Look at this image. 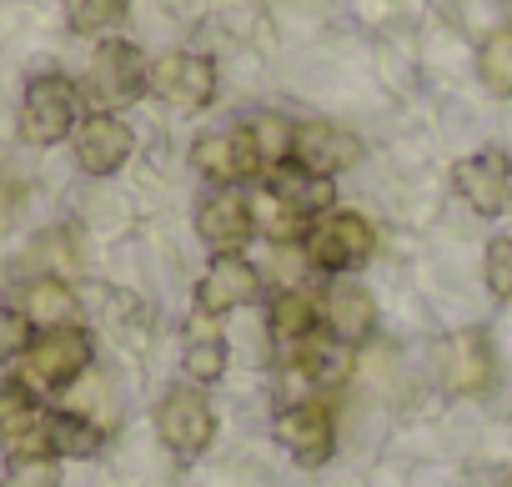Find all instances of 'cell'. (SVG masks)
<instances>
[{
	"instance_id": "obj_14",
	"label": "cell",
	"mask_w": 512,
	"mask_h": 487,
	"mask_svg": "<svg viewBox=\"0 0 512 487\" xmlns=\"http://www.w3.org/2000/svg\"><path fill=\"white\" fill-rule=\"evenodd\" d=\"M136 151V136L121 116H106V111H91L81 126H76V166L86 176H116Z\"/></svg>"
},
{
	"instance_id": "obj_29",
	"label": "cell",
	"mask_w": 512,
	"mask_h": 487,
	"mask_svg": "<svg viewBox=\"0 0 512 487\" xmlns=\"http://www.w3.org/2000/svg\"><path fill=\"white\" fill-rule=\"evenodd\" d=\"M502 487H512V472H507V477H502Z\"/></svg>"
},
{
	"instance_id": "obj_18",
	"label": "cell",
	"mask_w": 512,
	"mask_h": 487,
	"mask_svg": "<svg viewBox=\"0 0 512 487\" xmlns=\"http://www.w3.org/2000/svg\"><path fill=\"white\" fill-rule=\"evenodd\" d=\"M181 352H186L181 362H186L191 382H221L226 377V337H221V322L211 312L196 307V317L181 332Z\"/></svg>"
},
{
	"instance_id": "obj_28",
	"label": "cell",
	"mask_w": 512,
	"mask_h": 487,
	"mask_svg": "<svg viewBox=\"0 0 512 487\" xmlns=\"http://www.w3.org/2000/svg\"><path fill=\"white\" fill-rule=\"evenodd\" d=\"M31 337H36V327H31L16 307H0V362L21 357V352L31 347Z\"/></svg>"
},
{
	"instance_id": "obj_7",
	"label": "cell",
	"mask_w": 512,
	"mask_h": 487,
	"mask_svg": "<svg viewBox=\"0 0 512 487\" xmlns=\"http://www.w3.org/2000/svg\"><path fill=\"white\" fill-rule=\"evenodd\" d=\"M347 352H352V347H342V342L327 337V332H312L307 342H297L292 352H282V357H287V387H292V397L307 402L312 392L342 387L347 372H352V357H347Z\"/></svg>"
},
{
	"instance_id": "obj_2",
	"label": "cell",
	"mask_w": 512,
	"mask_h": 487,
	"mask_svg": "<svg viewBox=\"0 0 512 487\" xmlns=\"http://www.w3.org/2000/svg\"><path fill=\"white\" fill-rule=\"evenodd\" d=\"M91 372V337L81 327H46L21 352V382L31 392H66Z\"/></svg>"
},
{
	"instance_id": "obj_24",
	"label": "cell",
	"mask_w": 512,
	"mask_h": 487,
	"mask_svg": "<svg viewBox=\"0 0 512 487\" xmlns=\"http://www.w3.org/2000/svg\"><path fill=\"white\" fill-rule=\"evenodd\" d=\"M477 71H482V86L492 96H512V26L492 31L477 51Z\"/></svg>"
},
{
	"instance_id": "obj_16",
	"label": "cell",
	"mask_w": 512,
	"mask_h": 487,
	"mask_svg": "<svg viewBox=\"0 0 512 487\" xmlns=\"http://www.w3.org/2000/svg\"><path fill=\"white\" fill-rule=\"evenodd\" d=\"M317 317H322L327 337H337L342 347H357L377 327V302H372V292L362 282H332L322 292V302H317Z\"/></svg>"
},
{
	"instance_id": "obj_27",
	"label": "cell",
	"mask_w": 512,
	"mask_h": 487,
	"mask_svg": "<svg viewBox=\"0 0 512 487\" xmlns=\"http://www.w3.org/2000/svg\"><path fill=\"white\" fill-rule=\"evenodd\" d=\"M482 277L492 287V297L512 302V236H497L487 247V262H482Z\"/></svg>"
},
{
	"instance_id": "obj_9",
	"label": "cell",
	"mask_w": 512,
	"mask_h": 487,
	"mask_svg": "<svg viewBox=\"0 0 512 487\" xmlns=\"http://www.w3.org/2000/svg\"><path fill=\"white\" fill-rule=\"evenodd\" d=\"M357 161H362V141L337 121H302L292 136V166H302L307 176L332 181L337 171H347Z\"/></svg>"
},
{
	"instance_id": "obj_21",
	"label": "cell",
	"mask_w": 512,
	"mask_h": 487,
	"mask_svg": "<svg viewBox=\"0 0 512 487\" xmlns=\"http://www.w3.org/2000/svg\"><path fill=\"white\" fill-rule=\"evenodd\" d=\"M51 457L61 462V457H96L101 452V427L96 422H86V417H76V412H51Z\"/></svg>"
},
{
	"instance_id": "obj_23",
	"label": "cell",
	"mask_w": 512,
	"mask_h": 487,
	"mask_svg": "<svg viewBox=\"0 0 512 487\" xmlns=\"http://www.w3.org/2000/svg\"><path fill=\"white\" fill-rule=\"evenodd\" d=\"M246 136H251V146H256V156H262V166L267 171H277V166H287L292 161V136H297V126L287 121V116H256V121H246Z\"/></svg>"
},
{
	"instance_id": "obj_10",
	"label": "cell",
	"mask_w": 512,
	"mask_h": 487,
	"mask_svg": "<svg viewBox=\"0 0 512 487\" xmlns=\"http://www.w3.org/2000/svg\"><path fill=\"white\" fill-rule=\"evenodd\" d=\"M437 372H442V387L452 397H477L492 387V372H497V357H492V342L482 332H452L437 342Z\"/></svg>"
},
{
	"instance_id": "obj_20",
	"label": "cell",
	"mask_w": 512,
	"mask_h": 487,
	"mask_svg": "<svg viewBox=\"0 0 512 487\" xmlns=\"http://www.w3.org/2000/svg\"><path fill=\"white\" fill-rule=\"evenodd\" d=\"M272 337L282 342V352H292L297 342H307L312 332H317V302L307 297V292H282L277 302H272Z\"/></svg>"
},
{
	"instance_id": "obj_5",
	"label": "cell",
	"mask_w": 512,
	"mask_h": 487,
	"mask_svg": "<svg viewBox=\"0 0 512 487\" xmlns=\"http://www.w3.org/2000/svg\"><path fill=\"white\" fill-rule=\"evenodd\" d=\"M146 91L171 111H201L216 101V61L196 51H166L151 61Z\"/></svg>"
},
{
	"instance_id": "obj_11",
	"label": "cell",
	"mask_w": 512,
	"mask_h": 487,
	"mask_svg": "<svg viewBox=\"0 0 512 487\" xmlns=\"http://www.w3.org/2000/svg\"><path fill=\"white\" fill-rule=\"evenodd\" d=\"M452 186L457 196L477 211V216H502L512 206V161L502 151H477L462 156L452 166Z\"/></svg>"
},
{
	"instance_id": "obj_12",
	"label": "cell",
	"mask_w": 512,
	"mask_h": 487,
	"mask_svg": "<svg viewBox=\"0 0 512 487\" xmlns=\"http://www.w3.org/2000/svg\"><path fill=\"white\" fill-rule=\"evenodd\" d=\"M277 437L282 447L302 462V467H322L337 447V422H332V407L322 397H307V402H292L282 417H277Z\"/></svg>"
},
{
	"instance_id": "obj_19",
	"label": "cell",
	"mask_w": 512,
	"mask_h": 487,
	"mask_svg": "<svg viewBox=\"0 0 512 487\" xmlns=\"http://www.w3.org/2000/svg\"><path fill=\"white\" fill-rule=\"evenodd\" d=\"M251 221H256V236H267V241H277V247H287V241H302L307 236V226H312V216L307 211H297L272 181L251 196Z\"/></svg>"
},
{
	"instance_id": "obj_4",
	"label": "cell",
	"mask_w": 512,
	"mask_h": 487,
	"mask_svg": "<svg viewBox=\"0 0 512 487\" xmlns=\"http://www.w3.org/2000/svg\"><path fill=\"white\" fill-rule=\"evenodd\" d=\"M372 247H377V231H372V221L357 216V211H327V216H317V221L307 226V236H302L307 262L322 267V272H357V267H367Z\"/></svg>"
},
{
	"instance_id": "obj_15",
	"label": "cell",
	"mask_w": 512,
	"mask_h": 487,
	"mask_svg": "<svg viewBox=\"0 0 512 487\" xmlns=\"http://www.w3.org/2000/svg\"><path fill=\"white\" fill-rule=\"evenodd\" d=\"M196 231H201V241L216 252V257H231V252H241L246 241L256 236V221H251V196H236V191H211L206 201H201V211H196Z\"/></svg>"
},
{
	"instance_id": "obj_17",
	"label": "cell",
	"mask_w": 512,
	"mask_h": 487,
	"mask_svg": "<svg viewBox=\"0 0 512 487\" xmlns=\"http://www.w3.org/2000/svg\"><path fill=\"white\" fill-rule=\"evenodd\" d=\"M16 312H21L36 332H46V327H76L81 302H76V292H71L61 277H31V282L16 292Z\"/></svg>"
},
{
	"instance_id": "obj_1",
	"label": "cell",
	"mask_w": 512,
	"mask_h": 487,
	"mask_svg": "<svg viewBox=\"0 0 512 487\" xmlns=\"http://www.w3.org/2000/svg\"><path fill=\"white\" fill-rule=\"evenodd\" d=\"M146 76H151V61L141 56V46L111 36V41L96 46V56H91V66H86L81 101H91V111L116 116L121 106H131V101L146 96Z\"/></svg>"
},
{
	"instance_id": "obj_22",
	"label": "cell",
	"mask_w": 512,
	"mask_h": 487,
	"mask_svg": "<svg viewBox=\"0 0 512 487\" xmlns=\"http://www.w3.org/2000/svg\"><path fill=\"white\" fill-rule=\"evenodd\" d=\"M66 6V26L76 36H106L131 16V0H61Z\"/></svg>"
},
{
	"instance_id": "obj_13",
	"label": "cell",
	"mask_w": 512,
	"mask_h": 487,
	"mask_svg": "<svg viewBox=\"0 0 512 487\" xmlns=\"http://www.w3.org/2000/svg\"><path fill=\"white\" fill-rule=\"evenodd\" d=\"M256 297H262V272H256L241 252L211 257L206 277L196 282V307L211 312V317H226V312H236V307H251Z\"/></svg>"
},
{
	"instance_id": "obj_8",
	"label": "cell",
	"mask_w": 512,
	"mask_h": 487,
	"mask_svg": "<svg viewBox=\"0 0 512 487\" xmlns=\"http://www.w3.org/2000/svg\"><path fill=\"white\" fill-rule=\"evenodd\" d=\"M191 161H196V171H201L206 181H216V186H226V191H236L241 181H256V176L267 171L262 156H256V146H251V136H246V126L196 136Z\"/></svg>"
},
{
	"instance_id": "obj_25",
	"label": "cell",
	"mask_w": 512,
	"mask_h": 487,
	"mask_svg": "<svg viewBox=\"0 0 512 487\" xmlns=\"http://www.w3.org/2000/svg\"><path fill=\"white\" fill-rule=\"evenodd\" d=\"M0 487H61V462L56 457H11Z\"/></svg>"
},
{
	"instance_id": "obj_3",
	"label": "cell",
	"mask_w": 512,
	"mask_h": 487,
	"mask_svg": "<svg viewBox=\"0 0 512 487\" xmlns=\"http://www.w3.org/2000/svg\"><path fill=\"white\" fill-rule=\"evenodd\" d=\"M81 126V86L71 76H36L21 96V136L31 146H56Z\"/></svg>"
},
{
	"instance_id": "obj_6",
	"label": "cell",
	"mask_w": 512,
	"mask_h": 487,
	"mask_svg": "<svg viewBox=\"0 0 512 487\" xmlns=\"http://www.w3.org/2000/svg\"><path fill=\"white\" fill-rule=\"evenodd\" d=\"M156 427H161V442H166L176 457H196V452H206L211 437H216V412H211V402H206L191 382H181V387H171V392L161 397Z\"/></svg>"
},
{
	"instance_id": "obj_26",
	"label": "cell",
	"mask_w": 512,
	"mask_h": 487,
	"mask_svg": "<svg viewBox=\"0 0 512 487\" xmlns=\"http://www.w3.org/2000/svg\"><path fill=\"white\" fill-rule=\"evenodd\" d=\"M36 412H41V397L21 377H0V432L26 422V417H36Z\"/></svg>"
}]
</instances>
